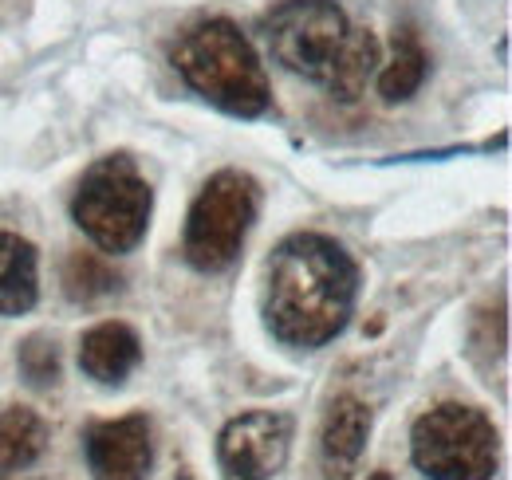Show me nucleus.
<instances>
[{"label": "nucleus", "mask_w": 512, "mask_h": 480, "mask_svg": "<svg viewBox=\"0 0 512 480\" xmlns=\"http://www.w3.org/2000/svg\"><path fill=\"white\" fill-rule=\"evenodd\" d=\"M359 268L339 240L292 233L276 244L264 280V319L276 343L292 351L327 347L355 315Z\"/></svg>", "instance_id": "f257e3e1"}, {"label": "nucleus", "mask_w": 512, "mask_h": 480, "mask_svg": "<svg viewBox=\"0 0 512 480\" xmlns=\"http://www.w3.org/2000/svg\"><path fill=\"white\" fill-rule=\"evenodd\" d=\"M264 40L284 71L339 103H355L383 63L375 32L351 24L335 0H280L264 16Z\"/></svg>", "instance_id": "f03ea898"}, {"label": "nucleus", "mask_w": 512, "mask_h": 480, "mask_svg": "<svg viewBox=\"0 0 512 480\" xmlns=\"http://www.w3.org/2000/svg\"><path fill=\"white\" fill-rule=\"evenodd\" d=\"M174 67L193 95L233 119H260L272 103L253 40L225 16L193 24L174 48Z\"/></svg>", "instance_id": "7ed1b4c3"}, {"label": "nucleus", "mask_w": 512, "mask_h": 480, "mask_svg": "<svg viewBox=\"0 0 512 480\" xmlns=\"http://www.w3.org/2000/svg\"><path fill=\"white\" fill-rule=\"evenodd\" d=\"M150 209L154 189L130 154H107L95 166H87L71 197V221L107 256L138 248V240L150 229Z\"/></svg>", "instance_id": "20e7f679"}, {"label": "nucleus", "mask_w": 512, "mask_h": 480, "mask_svg": "<svg viewBox=\"0 0 512 480\" xmlns=\"http://www.w3.org/2000/svg\"><path fill=\"white\" fill-rule=\"evenodd\" d=\"M410 461L430 480H493L501 465L497 425L477 406L442 402L414 421Z\"/></svg>", "instance_id": "39448f33"}, {"label": "nucleus", "mask_w": 512, "mask_h": 480, "mask_svg": "<svg viewBox=\"0 0 512 480\" xmlns=\"http://www.w3.org/2000/svg\"><path fill=\"white\" fill-rule=\"evenodd\" d=\"M256 205H260V189L245 170H221L205 181L201 193L193 197L182 237L190 268L205 276L233 268L256 221Z\"/></svg>", "instance_id": "423d86ee"}, {"label": "nucleus", "mask_w": 512, "mask_h": 480, "mask_svg": "<svg viewBox=\"0 0 512 480\" xmlns=\"http://www.w3.org/2000/svg\"><path fill=\"white\" fill-rule=\"evenodd\" d=\"M296 425L276 410H249L233 418L217 437L221 480H272L288 465Z\"/></svg>", "instance_id": "0eeeda50"}, {"label": "nucleus", "mask_w": 512, "mask_h": 480, "mask_svg": "<svg viewBox=\"0 0 512 480\" xmlns=\"http://www.w3.org/2000/svg\"><path fill=\"white\" fill-rule=\"evenodd\" d=\"M87 469L95 480H150L154 465V429L146 414L91 421L83 433Z\"/></svg>", "instance_id": "6e6552de"}, {"label": "nucleus", "mask_w": 512, "mask_h": 480, "mask_svg": "<svg viewBox=\"0 0 512 480\" xmlns=\"http://www.w3.org/2000/svg\"><path fill=\"white\" fill-rule=\"evenodd\" d=\"M367 437H371V406L351 394L335 398L320 429V457L327 477L347 480V473L367 449Z\"/></svg>", "instance_id": "1a4fd4ad"}, {"label": "nucleus", "mask_w": 512, "mask_h": 480, "mask_svg": "<svg viewBox=\"0 0 512 480\" xmlns=\"http://www.w3.org/2000/svg\"><path fill=\"white\" fill-rule=\"evenodd\" d=\"M142 362V343H138V331L119 323V319H107V323H95L83 339H79V366L87 378H95L99 386H123L134 366Z\"/></svg>", "instance_id": "9d476101"}, {"label": "nucleus", "mask_w": 512, "mask_h": 480, "mask_svg": "<svg viewBox=\"0 0 512 480\" xmlns=\"http://www.w3.org/2000/svg\"><path fill=\"white\" fill-rule=\"evenodd\" d=\"M40 300L36 248L16 233H0V315H24Z\"/></svg>", "instance_id": "9b49d317"}, {"label": "nucleus", "mask_w": 512, "mask_h": 480, "mask_svg": "<svg viewBox=\"0 0 512 480\" xmlns=\"http://www.w3.org/2000/svg\"><path fill=\"white\" fill-rule=\"evenodd\" d=\"M48 449V421L28 406H4L0 410V473L28 469Z\"/></svg>", "instance_id": "f8f14e48"}, {"label": "nucleus", "mask_w": 512, "mask_h": 480, "mask_svg": "<svg viewBox=\"0 0 512 480\" xmlns=\"http://www.w3.org/2000/svg\"><path fill=\"white\" fill-rule=\"evenodd\" d=\"M375 75H379L383 103H410L422 91V83L430 75V56H426V48L418 44V36L410 28L402 36H394V52L386 63H379Z\"/></svg>", "instance_id": "ddd939ff"}, {"label": "nucleus", "mask_w": 512, "mask_h": 480, "mask_svg": "<svg viewBox=\"0 0 512 480\" xmlns=\"http://www.w3.org/2000/svg\"><path fill=\"white\" fill-rule=\"evenodd\" d=\"M119 292V272L103 252H71L64 260V296L75 303L107 300Z\"/></svg>", "instance_id": "4468645a"}, {"label": "nucleus", "mask_w": 512, "mask_h": 480, "mask_svg": "<svg viewBox=\"0 0 512 480\" xmlns=\"http://www.w3.org/2000/svg\"><path fill=\"white\" fill-rule=\"evenodd\" d=\"M16 362H20V374H24V382L28 386H36V390H48V386H56L60 382V347H56V339H48V335H28L24 343H20V351H16Z\"/></svg>", "instance_id": "2eb2a0df"}, {"label": "nucleus", "mask_w": 512, "mask_h": 480, "mask_svg": "<svg viewBox=\"0 0 512 480\" xmlns=\"http://www.w3.org/2000/svg\"><path fill=\"white\" fill-rule=\"evenodd\" d=\"M174 480H197V477H193L190 469H178V477H174Z\"/></svg>", "instance_id": "dca6fc26"}, {"label": "nucleus", "mask_w": 512, "mask_h": 480, "mask_svg": "<svg viewBox=\"0 0 512 480\" xmlns=\"http://www.w3.org/2000/svg\"><path fill=\"white\" fill-rule=\"evenodd\" d=\"M367 480H394V477H390V473H371Z\"/></svg>", "instance_id": "f3484780"}]
</instances>
